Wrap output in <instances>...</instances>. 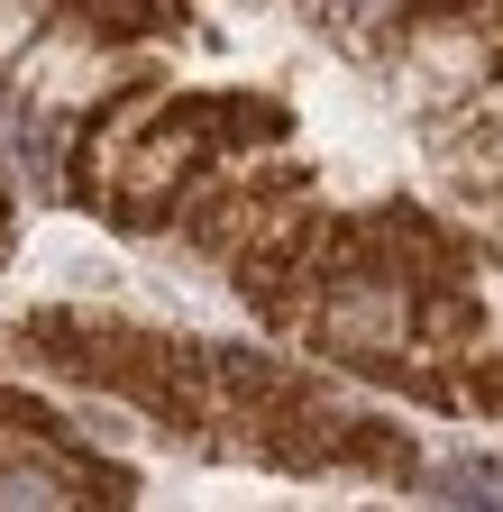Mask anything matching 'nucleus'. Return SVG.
Segmentation results:
<instances>
[{"instance_id":"1","label":"nucleus","mask_w":503,"mask_h":512,"mask_svg":"<svg viewBox=\"0 0 503 512\" xmlns=\"http://www.w3.org/2000/svg\"><path fill=\"white\" fill-rule=\"evenodd\" d=\"M83 485L92 476L74 458H55L19 412H0V503H83Z\"/></svg>"},{"instance_id":"2","label":"nucleus","mask_w":503,"mask_h":512,"mask_svg":"<svg viewBox=\"0 0 503 512\" xmlns=\"http://www.w3.org/2000/svg\"><path fill=\"white\" fill-rule=\"evenodd\" d=\"M449 485H476V503H503V467H485V458L449 467Z\"/></svg>"}]
</instances>
